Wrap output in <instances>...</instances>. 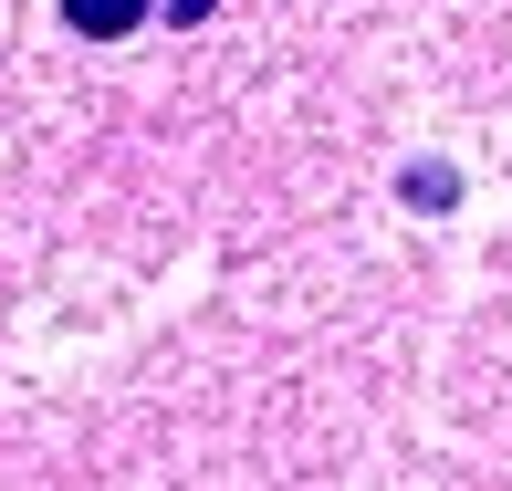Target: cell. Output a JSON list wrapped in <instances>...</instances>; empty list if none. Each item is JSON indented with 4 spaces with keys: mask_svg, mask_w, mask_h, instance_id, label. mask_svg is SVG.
Instances as JSON below:
<instances>
[{
    "mask_svg": "<svg viewBox=\"0 0 512 491\" xmlns=\"http://www.w3.org/2000/svg\"><path fill=\"white\" fill-rule=\"evenodd\" d=\"M63 21H74L84 42H115V32H136V21H147V0H63Z\"/></svg>",
    "mask_w": 512,
    "mask_h": 491,
    "instance_id": "obj_1",
    "label": "cell"
}]
</instances>
